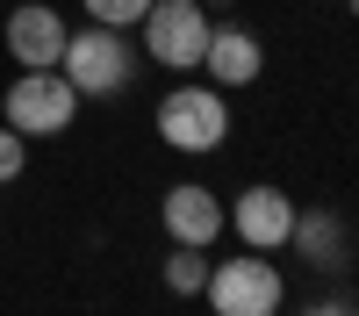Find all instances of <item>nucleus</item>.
<instances>
[{
    "instance_id": "obj_1",
    "label": "nucleus",
    "mask_w": 359,
    "mask_h": 316,
    "mask_svg": "<svg viewBox=\"0 0 359 316\" xmlns=\"http://www.w3.org/2000/svg\"><path fill=\"white\" fill-rule=\"evenodd\" d=\"M151 123H158V137H165V151L208 158V151H223V144H230V94H223V86H208V79H180V86L158 94Z\"/></svg>"
},
{
    "instance_id": "obj_2",
    "label": "nucleus",
    "mask_w": 359,
    "mask_h": 316,
    "mask_svg": "<svg viewBox=\"0 0 359 316\" xmlns=\"http://www.w3.org/2000/svg\"><path fill=\"white\" fill-rule=\"evenodd\" d=\"M57 72L72 79L79 101H115L123 86L137 79V50H130V29H101L86 22L65 36V50H57Z\"/></svg>"
},
{
    "instance_id": "obj_3",
    "label": "nucleus",
    "mask_w": 359,
    "mask_h": 316,
    "mask_svg": "<svg viewBox=\"0 0 359 316\" xmlns=\"http://www.w3.org/2000/svg\"><path fill=\"white\" fill-rule=\"evenodd\" d=\"M201 302L216 316H280L287 280L273 266V252H230V259H208Z\"/></svg>"
},
{
    "instance_id": "obj_4",
    "label": "nucleus",
    "mask_w": 359,
    "mask_h": 316,
    "mask_svg": "<svg viewBox=\"0 0 359 316\" xmlns=\"http://www.w3.org/2000/svg\"><path fill=\"white\" fill-rule=\"evenodd\" d=\"M79 115V94L65 72H15V86L0 94V123H8L15 137H65Z\"/></svg>"
},
{
    "instance_id": "obj_5",
    "label": "nucleus",
    "mask_w": 359,
    "mask_h": 316,
    "mask_svg": "<svg viewBox=\"0 0 359 316\" xmlns=\"http://www.w3.org/2000/svg\"><path fill=\"white\" fill-rule=\"evenodd\" d=\"M208 15L201 0H151V8H144V57H151V65H165V72H194L201 65V43H208Z\"/></svg>"
},
{
    "instance_id": "obj_6",
    "label": "nucleus",
    "mask_w": 359,
    "mask_h": 316,
    "mask_svg": "<svg viewBox=\"0 0 359 316\" xmlns=\"http://www.w3.org/2000/svg\"><path fill=\"white\" fill-rule=\"evenodd\" d=\"M223 230H237L245 252H287V230H294V194L287 187H245L223 209Z\"/></svg>"
},
{
    "instance_id": "obj_7",
    "label": "nucleus",
    "mask_w": 359,
    "mask_h": 316,
    "mask_svg": "<svg viewBox=\"0 0 359 316\" xmlns=\"http://www.w3.org/2000/svg\"><path fill=\"white\" fill-rule=\"evenodd\" d=\"M72 36V22L50 8V0H22V8L8 15V29H0V43H8V57L22 72H50L57 65V50H65Z\"/></svg>"
},
{
    "instance_id": "obj_8",
    "label": "nucleus",
    "mask_w": 359,
    "mask_h": 316,
    "mask_svg": "<svg viewBox=\"0 0 359 316\" xmlns=\"http://www.w3.org/2000/svg\"><path fill=\"white\" fill-rule=\"evenodd\" d=\"M208 86H252L259 72H266V43L252 36L245 22H208V43H201V65H194Z\"/></svg>"
},
{
    "instance_id": "obj_9",
    "label": "nucleus",
    "mask_w": 359,
    "mask_h": 316,
    "mask_svg": "<svg viewBox=\"0 0 359 316\" xmlns=\"http://www.w3.org/2000/svg\"><path fill=\"white\" fill-rule=\"evenodd\" d=\"M158 223H165L172 245H216V238H223V201H216V187L180 180V187H165V201H158Z\"/></svg>"
},
{
    "instance_id": "obj_10",
    "label": "nucleus",
    "mask_w": 359,
    "mask_h": 316,
    "mask_svg": "<svg viewBox=\"0 0 359 316\" xmlns=\"http://www.w3.org/2000/svg\"><path fill=\"white\" fill-rule=\"evenodd\" d=\"M287 252H294V259H309V266H323V273H338L345 259H352V230H345L338 209H294Z\"/></svg>"
},
{
    "instance_id": "obj_11",
    "label": "nucleus",
    "mask_w": 359,
    "mask_h": 316,
    "mask_svg": "<svg viewBox=\"0 0 359 316\" xmlns=\"http://www.w3.org/2000/svg\"><path fill=\"white\" fill-rule=\"evenodd\" d=\"M208 259H216L208 245H172V252H165V266H158V280L172 287L180 302H194V295H201V280H208Z\"/></svg>"
},
{
    "instance_id": "obj_12",
    "label": "nucleus",
    "mask_w": 359,
    "mask_h": 316,
    "mask_svg": "<svg viewBox=\"0 0 359 316\" xmlns=\"http://www.w3.org/2000/svg\"><path fill=\"white\" fill-rule=\"evenodd\" d=\"M86 15H94L101 29H137L144 22V8H151V0H79Z\"/></svg>"
},
{
    "instance_id": "obj_13",
    "label": "nucleus",
    "mask_w": 359,
    "mask_h": 316,
    "mask_svg": "<svg viewBox=\"0 0 359 316\" xmlns=\"http://www.w3.org/2000/svg\"><path fill=\"white\" fill-rule=\"evenodd\" d=\"M22 165H29V137H15L8 123H0V187L22 180Z\"/></svg>"
},
{
    "instance_id": "obj_14",
    "label": "nucleus",
    "mask_w": 359,
    "mask_h": 316,
    "mask_svg": "<svg viewBox=\"0 0 359 316\" xmlns=\"http://www.w3.org/2000/svg\"><path fill=\"white\" fill-rule=\"evenodd\" d=\"M294 316H352V295H323V302H302Z\"/></svg>"
}]
</instances>
